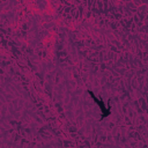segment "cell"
<instances>
[{
    "label": "cell",
    "instance_id": "1",
    "mask_svg": "<svg viewBox=\"0 0 148 148\" xmlns=\"http://www.w3.org/2000/svg\"><path fill=\"white\" fill-rule=\"evenodd\" d=\"M89 94H90V96H91V97H92V98H94V99H95V101L97 102V104H98V105L101 106V110H102V111H105V113H106V116H108V114H109L110 112H109V109H106V108L104 106L103 102H102V101H99V99H97V97H96V96H95V95H94V94H92L91 91H89Z\"/></svg>",
    "mask_w": 148,
    "mask_h": 148
}]
</instances>
